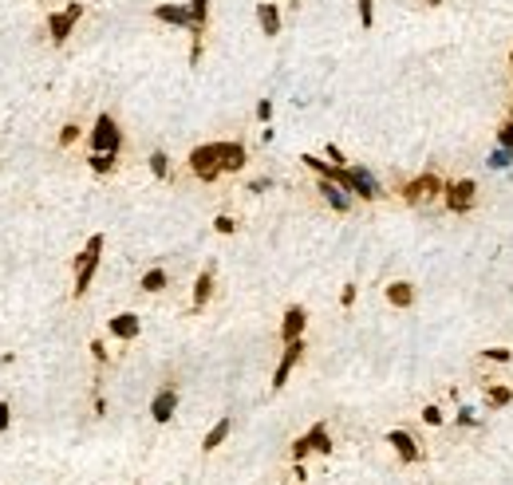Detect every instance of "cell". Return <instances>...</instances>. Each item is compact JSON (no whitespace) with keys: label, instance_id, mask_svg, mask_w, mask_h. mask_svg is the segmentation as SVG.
<instances>
[{"label":"cell","instance_id":"obj_22","mask_svg":"<svg viewBox=\"0 0 513 485\" xmlns=\"http://www.w3.org/2000/svg\"><path fill=\"white\" fill-rule=\"evenodd\" d=\"M509 402H513L509 387H489V391H486V407L489 410H502V407H509Z\"/></svg>","mask_w":513,"mask_h":485},{"label":"cell","instance_id":"obj_7","mask_svg":"<svg viewBox=\"0 0 513 485\" xmlns=\"http://www.w3.org/2000/svg\"><path fill=\"white\" fill-rule=\"evenodd\" d=\"M312 450L332 454V434H328V422H316L308 434H300L296 442H292V461H304Z\"/></svg>","mask_w":513,"mask_h":485},{"label":"cell","instance_id":"obj_4","mask_svg":"<svg viewBox=\"0 0 513 485\" xmlns=\"http://www.w3.org/2000/svg\"><path fill=\"white\" fill-rule=\"evenodd\" d=\"M442 205L454 213V217H466V213H474V205H478V182H474V178L446 182V189H442Z\"/></svg>","mask_w":513,"mask_h":485},{"label":"cell","instance_id":"obj_12","mask_svg":"<svg viewBox=\"0 0 513 485\" xmlns=\"http://www.w3.org/2000/svg\"><path fill=\"white\" fill-rule=\"evenodd\" d=\"M150 16L158 20V24H174V28H186V32H190V24H194V16H190V4H158Z\"/></svg>","mask_w":513,"mask_h":485},{"label":"cell","instance_id":"obj_10","mask_svg":"<svg viewBox=\"0 0 513 485\" xmlns=\"http://www.w3.org/2000/svg\"><path fill=\"white\" fill-rule=\"evenodd\" d=\"M387 442H391V450L399 454L403 466H419L423 461L419 442H415V434H407V430H387Z\"/></svg>","mask_w":513,"mask_h":485},{"label":"cell","instance_id":"obj_27","mask_svg":"<svg viewBox=\"0 0 513 485\" xmlns=\"http://www.w3.org/2000/svg\"><path fill=\"white\" fill-rule=\"evenodd\" d=\"M79 135H83V130H79V122H68V127L60 130V150H68L71 142H79Z\"/></svg>","mask_w":513,"mask_h":485},{"label":"cell","instance_id":"obj_34","mask_svg":"<svg viewBox=\"0 0 513 485\" xmlns=\"http://www.w3.org/2000/svg\"><path fill=\"white\" fill-rule=\"evenodd\" d=\"M91 355H95V363H107V348H103V343H99V340H95V343H91Z\"/></svg>","mask_w":513,"mask_h":485},{"label":"cell","instance_id":"obj_15","mask_svg":"<svg viewBox=\"0 0 513 485\" xmlns=\"http://www.w3.org/2000/svg\"><path fill=\"white\" fill-rule=\"evenodd\" d=\"M107 328H111V335H115V340H138V332H142V323H138V315H135V312H123V315H115V320L107 323Z\"/></svg>","mask_w":513,"mask_h":485},{"label":"cell","instance_id":"obj_28","mask_svg":"<svg viewBox=\"0 0 513 485\" xmlns=\"http://www.w3.org/2000/svg\"><path fill=\"white\" fill-rule=\"evenodd\" d=\"M489 166H497V170L513 166V150H502V146H494V154H489Z\"/></svg>","mask_w":513,"mask_h":485},{"label":"cell","instance_id":"obj_21","mask_svg":"<svg viewBox=\"0 0 513 485\" xmlns=\"http://www.w3.org/2000/svg\"><path fill=\"white\" fill-rule=\"evenodd\" d=\"M115 162H119V154H107V150H91V158H87V166H91L95 174H111Z\"/></svg>","mask_w":513,"mask_h":485},{"label":"cell","instance_id":"obj_39","mask_svg":"<svg viewBox=\"0 0 513 485\" xmlns=\"http://www.w3.org/2000/svg\"><path fill=\"white\" fill-rule=\"evenodd\" d=\"M289 4H292V9H300V4H304V0H289Z\"/></svg>","mask_w":513,"mask_h":485},{"label":"cell","instance_id":"obj_23","mask_svg":"<svg viewBox=\"0 0 513 485\" xmlns=\"http://www.w3.org/2000/svg\"><path fill=\"white\" fill-rule=\"evenodd\" d=\"M166 284H170V276H166L162 268H150V273L142 276V292H162Z\"/></svg>","mask_w":513,"mask_h":485},{"label":"cell","instance_id":"obj_16","mask_svg":"<svg viewBox=\"0 0 513 485\" xmlns=\"http://www.w3.org/2000/svg\"><path fill=\"white\" fill-rule=\"evenodd\" d=\"M320 194H324V202L332 205L336 213H348V209H351V194H348L343 186H336V182L320 178Z\"/></svg>","mask_w":513,"mask_h":485},{"label":"cell","instance_id":"obj_11","mask_svg":"<svg viewBox=\"0 0 513 485\" xmlns=\"http://www.w3.org/2000/svg\"><path fill=\"white\" fill-rule=\"evenodd\" d=\"M174 410H178V391H174V387H162V391L154 395V402H150V418L162 426V422L174 418Z\"/></svg>","mask_w":513,"mask_h":485},{"label":"cell","instance_id":"obj_36","mask_svg":"<svg viewBox=\"0 0 513 485\" xmlns=\"http://www.w3.org/2000/svg\"><path fill=\"white\" fill-rule=\"evenodd\" d=\"M458 422H462V426H478V418H474L470 410H458Z\"/></svg>","mask_w":513,"mask_h":485},{"label":"cell","instance_id":"obj_2","mask_svg":"<svg viewBox=\"0 0 513 485\" xmlns=\"http://www.w3.org/2000/svg\"><path fill=\"white\" fill-rule=\"evenodd\" d=\"M190 174L197 182H217L222 178V142H202L190 150Z\"/></svg>","mask_w":513,"mask_h":485},{"label":"cell","instance_id":"obj_37","mask_svg":"<svg viewBox=\"0 0 513 485\" xmlns=\"http://www.w3.org/2000/svg\"><path fill=\"white\" fill-rule=\"evenodd\" d=\"M249 189H253V194H265V189H269V178H256Z\"/></svg>","mask_w":513,"mask_h":485},{"label":"cell","instance_id":"obj_5","mask_svg":"<svg viewBox=\"0 0 513 485\" xmlns=\"http://www.w3.org/2000/svg\"><path fill=\"white\" fill-rule=\"evenodd\" d=\"M83 12L87 9L79 4V0H71L63 12H51V16H48V40L56 43V48H63V43L71 40V32H76V24L83 20Z\"/></svg>","mask_w":513,"mask_h":485},{"label":"cell","instance_id":"obj_35","mask_svg":"<svg viewBox=\"0 0 513 485\" xmlns=\"http://www.w3.org/2000/svg\"><path fill=\"white\" fill-rule=\"evenodd\" d=\"M9 402H0V430H9V422H12V414H9Z\"/></svg>","mask_w":513,"mask_h":485},{"label":"cell","instance_id":"obj_33","mask_svg":"<svg viewBox=\"0 0 513 485\" xmlns=\"http://www.w3.org/2000/svg\"><path fill=\"white\" fill-rule=\"evenodd\" d=\"M343 308H351V304H356V284H343Z\"/></svg>","mask_w":513,"mask_h":485},{"label":"cell","instance_id":"obj_9","mask_svg":"<svg viewBox=\"0 0 513 485\" xmlns=\"http://www.w3.org/2000/svg\"><path fill=\"white\" fill-rule=\"evenodd\" d=\"M300 359H304V335L292 340V343H284V355H281V363H276V371H273V391H281V387L289 383L292 367H296Z\"/></svg>","mask_w":513,"mask_h":485},{"label":"cell","instance_id":"obj_24","mask_svg":"<svg viewBox=\"0 0 513 485\" xmlns=\"http://www.w3.org/2000/svg\"><path fill=\"white\" fill-rule=\"evenodd\" d=\"M150 174H154V178H170V158H166V150H154L150 154Z\"/></svg>","mask_w":513,"mask_h":485},{"label":"cell","instance_id":"obj_32","mask_svg":"<svg viewBox=\"0 0 513 485\" xmlns=\"http://www.w3.org/2000/svg\"><path fill=\"white\" fill-rule=\"evenodd\" d=\"M328 162H332V166H348V158H343L340 146H328Z\"/></svg>","mask_w":513,"mask_h":485},{"label":"cell","instance_id":"obj_38","mask_svg":"<svg viewBox=\"0 0 513 485\" xmlns=\"http://www.w3.org/2000/svg\"><path fill=\"white\" fill-rule=\"evenodd\" d=\"M423 4H430V9H438V4H446V0H423Z\"/></svg>","mask_w":513,"mask_h":485},{"label":"cell","instance_id":"obj_20","mask_svg":"<svg viewBox=\"0 0 513 485\" xmlns=\"http://www.w3.org/2000/svg\"><path fill=\"white\" fill-rule=\"evenodd\" d=\"M229 430H233V418H229V414H225V418H217V422H214V430L205 434L202 450H205V454H209V450H217V446H222L225 438H229Z\"/></svg>","mask_w":513,"mask_h":485},{"label":"cell","instance_id":"obj_3","mask_svg":"<svg viewBox=\"0 0 513 485\" xmlns=\"http://www.w3.org/2000/svg\"><path fill=\"white\" fill-rule=\"evenodd\" d=\"M103 245H107V237H103V233H95V237L87 241V249L76 256V300L83 296L87 288H91L95 268H99V256H103Z\"/></svg>","mask_w":513,"mask_h":485},{"label":"cell","instance_id":"obj_26","mask_svg":"<svg viewBox=\"0 0 513 485\" xmlns=\"http://www.w3.org/2000/svg\"><path fill=\"white\" fill-rule=\"evenodd\" d=\"M497 146H502V150H513V115L497 127Z\"/></svg>","mask_w":513,"mask_h":485},{"label":"cell","instance_id":"obj_41","mask_svg":"<svg viewBox=\"0 0 513 485\" xmlns=\"http://www.w3.org/2000/svg\"><path fill=\"white\" fill-rule=\"evenodd\" d=\"M509 111H513V107H509Z\"/></svg>","mask_w":513,"mask_h":485},{"label":"cell","instance_id":"obj_6","mask_svg":"<svg viewBox=\"0 0 513 485\" xmlns=\"http://www.w3.org/2000/svg\"><path fill=\"white\" fill-rule=\"evenodd\" d=\"M87 146H91V150L119 154V150H123V130H119V122H115L111 115H99V119H95V127H91Z\"/></svg>","mask_w":513,"mask_h":485},{"label":"cell","instance_id":"obj_17","mask_svg":"<svg viewBox=\"0 0 513 485\" xmlns=\"http://www.w3.org/2000/svg\"><path fill=\"white\" fill-rule=\"evenodd\" d=\"M245 162H249V154H245V146H241V142H222V170L225 174L245 170Z\"/></svg>","mask_w":513,"mask_h":485},{"label":"cell","instance_id":"obj_29","mask_svg":"<svg viewBox=\"0 0 513 485\" xmlns=\"http://www.w3.org/2000/svg\"><path fill=\"white\" fill-rule=\"evenodd\" d=\"M214 229H217V233H237V221H233L229 213H222V217L214 221Z\"/></svg>","mask_w":513,"mask_h":485},{"label":"cell","instance_id":"obj_40","mask_svg":"<svg viewBox=\"0 0 513 485\" xmlns=\"http://www.w3.org/2000/svg\"><path fill=\"white\" fill-rule=\"evenodd\" d=\"M509 68H513V48H509Z\"/></svg>","mask_w":513,"mask_h":485},{"label":"cell","instance_id":"obj_1","mask_svg":"<svg viewBox=\"0 0 513 485\" xmlns=\"http://www.w3.org/2000/svg\"><path fill=\"white\" fill-rule=\"evenodd\" d=\"M442 189H446V182L438 178V174H419V178H410V182H403L399 186V197L410 205V209H427V205H435L438 197H442Z\"/></svg>","mask_w":513,"mask_h":485},{"label":"cell","instance_id":"obj_18","mask_svg":"<svg viewBox=\"0 0 513 485\" xmlns=\"http://www.w3.org/2000/svg\"><path fill=\"white\" fill-rule=\"evenodd\" d=\"M387 304L391 308H410L415 304V284L410 281H391L387 284Z\"/></svg>","mask_w":513,"mask_h":485},{"label":"cell","instance_id":"obj_19","mask_svg":"<svg viewBox=\"0 0 513 485\" xmlns=\"http://www.w3.org/2000/svg\"><path fill=\"white\" fill-rule=\"evenodd\" d=\"M209 296H214V268L197 273V281H194V312H202V308L209 304Z\"/></svg>","mask_w":513,"mask_h":485},{"label":"cell","instance_id":"obj_31","mask_svg":"<svg viewBox=\"0 0 513 485\" xmlns=\"http://www.w3.org/2000/svg\"><path fill=\"white\" fill-rule=\"evenodd\" d=\"M423 422H427V426H438V422H442V410H438V407H427V410H423Z\"/></svg>","mask_w":513,"mask_h":485},{"label":"cell","instance_id":"obj_8","mask_svg":"<svg viewBox=\"0 0 513 485\" xmlns=\"http://www.w3.org/2000/svg\"><path fill=\"white\" fill-rule=\"evenodd\" d=\"M190 36H194V48H190V63H202V36H205V24H209V0H190Z\"/></svg>","mask_w":513,"mask_h":485},{"label":"cell","instance_id":"obj_30","mask_svg":"<svg viewBox=\"0 0 513 485\" xmlns=\"http://www.w3.org/2000/svg\"><path fill=\"white\" fill-rule=\"evenodd\" d=\"M256 119H261V122L273 119V99H261V103H256Z\"/></svg>","mask_w":513,"mask_h":485},{"label":"cell","instance_id":"obj_13","mask_svg":"<svg viewBox=\"0 0 513 485\" xmlns=\"http://www.w3.org/2000/svg\"><path fill=\"white\" fill-rule=\"evenodd\" d=\"M304 323H308V312L300 304H292L289 312H284V320H281V340L284 343L300 340V335H304Z\"/></svg>","mask_w":513,"mask_h":485},{"label":"cell","instance_id":"obj_14","mask_svg":"<svg viewBox=\"0 0 513 485\" xmlns=\"http://www.w3.org/2000/svg\"><path fill=\"white\" fill-rule=\"evenodd\" d=\"M256 24L265 36H281V9H276L273 0H261L256 4Z\"/></svg>","mask_w":513,"mask_h":485},{"label":"cell","instance_id":"obj_25","mask_svg":"<svg viewBox=\"0 0 513 485\" xmlns=\"http://www.w3.org/2000/svg\"><path fill=\"white\" fill-rule=\"evenodd\" d=\"M359 28H363V32L375 28V0H359Z\"/></svg>","mask_w":513,"mask_h":485}]
</instances>
